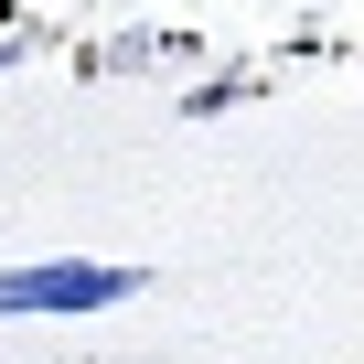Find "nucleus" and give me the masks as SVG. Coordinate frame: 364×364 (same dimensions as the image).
I'll return each mask as SVG.
<instances>
[{
	"label": "nucleus",
	"instance_id": "obj_2",
	"mask_svg": "<svg viewBox=\"0 0 364 364\" xmlns=\"http://www.w3.org/2000/svg\"><path fill=\"white\" fill-rule=\"evenodd\" d=\"M236 97H247V75H215V86H193V97H182V107H193V118H225Z\"/></svg>",
	"mask_w": 364,
	"mask_h": 364
},
{
	"label": "nucleus",
	"instance_id": "obj_1",
	"mask_svg": "<svg viewBox=\"0 0 364 364\" xmlns=\"http://www.w3.org/2000/svg\"><path fill=\"white\" fill-rule=\"evenodd\" d=\"M150 268H97V257H43V268H0V321H65V311H118L139 300Z\"/></svg>",
	"mask_w": 364,
	"mask_h": 364
}]
</instances>
